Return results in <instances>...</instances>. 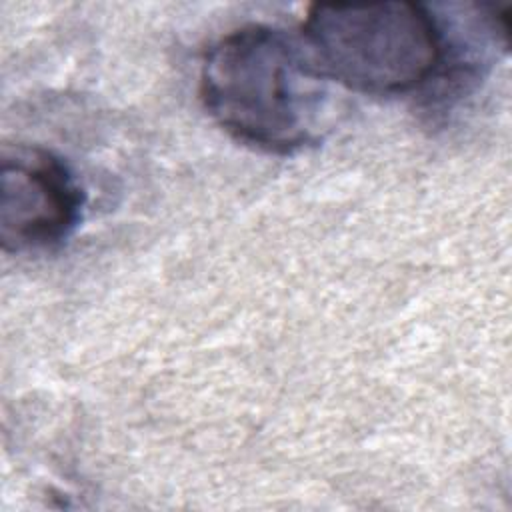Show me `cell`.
<instances>
[{
	"mask_svg": "<svg viewBox=\"0 0 512 512\" xmlns=\"http://www.w3.org/2000/svg\"><path fill=\"white\" fill-rule=\"evenodd\" d=\"M324 82L300 40L264 24L222 36L200 68V96L218 126L272 154L318 140Z\"/></svg>",
	"mask_w": 512,
	"mask_h": 512,
	"instance_id": "obj_1",
	"label": "cell"
},
{
	"mask_svg": "<svg viewBox=\"0 0 512 512\" xmlns=\"http://www.w3.org/2000/svg\"><path fill=\"white\" fill-rule=\"evenodd\" d=\"M300 42L324 80L392 96L428 84L442 60L444 32L424 4L318 2L306 12Z\"/></svg>",
	"mask_w": 512,
	"mask_h": 512,
	"instance_id": "obj_2",
	"label": "cell"
},
{
	"mask_svg": "<svg viewBox=\"0 0 512 512\" xmlns=\"http://www.w3.org/2000/svg\"><path fill=\"white\" fill-rule=\"evenodd\" d=\"M84 194L50 150L14 146L0 160V242L6 252L52 248L78 226Z\"/></svg>",
	"mask_w": 512,
	"mask_h": 512,
	"instance_id": "obj_3",
	"label": "cell"
}]
</instances>
